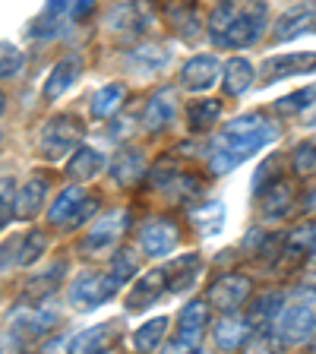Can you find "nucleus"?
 <instances>
[{
  "label": "nucleus",
  "mask_w": 316,
  "mask_h": 354,
  "mask_svg": "<svg viewBox=\"0 0 316 354\" xmlns=\"http://www.w3.org/2000/svg\"><path fill=\"white\" fill-rule=\"evenodd\" d=\"M44 247H48V237H44V231H29V234L22 237L19 263H22V266H32V263H35V259L44 253Z\"/></svg>",
  "instance_id": "nucleus-38"
},
{
  "label": "nucleus",
  "mask_w": 316,
  "mask_h": 354,
  "mask_svg": "<svg viewBox=\"0 0 316 354\" xmlns=\"http://www.w3.org/2000/svg\"><path fill=\"white\" fill-rule=\"evenodd\" d=\"M165 288H168L165 269H152V272H146L136 285L130 288V295H127V310H130V313H142V310H149L158 297H162Z\"/></svg>",
  "instance_id": "nucleus-16"
},
{
  "label": "nucleus",
  "mask_w": 316,
  "mask_h": 354,
  "mask_svg": "<svg viewBox=\"0 0 316 354\" xmlns=\"http://www.w3.org/2000/svg\"><path fill=\"white\" fill-rule=\"evenodd\" d=\"M118 342V323H98L92 329H82L70 342V354H104Z\"/></svg>",
  "instance_id": "nucleus-17"
},
{
  "label": "nucleus",
  "mask_w": 316,
  "mask_h": 354,
  "mask_svg": "<svg viewBox=\"0 0 316 354\" xmlns=\"http://www.w3.org/2000/svg\"><path fill=\"white\" fill-rule=\"evenodd\" d=\"M313 332H316V313L310 304H291V307H285L272 326V335L281 342V348L301 345V342L313 339Z\"/></svg>",
  "instance_id": "nucleus-8"
},
{
  "label": "nucleus",
  "mask_w": 316,
  "mask_h": 354,
  "mask_svg": "<svg viewBox=\"0 0 316 354\" xmlns=\"http://www.w3.org/2000/svg\"><path fill=\"white\" fill-rule=\"evenodd\" d=\"M313 348H316V332H313Z\"/></svg>",
  "instance_id": "nucleus-44"
},
{
  "label": "nucleus",
  "mask_w": 316,
  "mask_h": 354,
  "mask_svg": "<svg viewBox=\"0 0 316 354\" xmlns=\"http://www.w3.org/2000/svg\"><path fill=\"white\" fill-rule=\"evenodd\" d=\"M275 136H279V124H275L269 114H263V111L241 114V118L228 120L225 130L215 136L209 168H212L215 174H228L231 168L247 162V158L257 155L263 146H269Z\"/></svg>",
  "instance_id": "nucleus-1"
},
{
  "label": "nucleus",
  "mask_w": 316,
  "mask_h": 354,
  "mask_svg": "<svg viewBox=\"0 0 316 354\" xmlns=\"http://www.w3.org/2000/svg\"><path fill=\"white\" fill-rule=\"evenodd\" d=\"M291 206H295V190H291V180H288V177L259 193V212H263L266 218H285V215L291 212Z\"/></svg>",
  "instance_id": "nucleus-18"
},
{
  "label": "nucleus",
  "mask_w": 316,
  "mask_h": 354,
  "mask_svg": "<svg viewBox=\"0 0 316 354\" xmlns=\"http://www.w3.org/2000/svg\"><path fill=\"white\" fill-rule=\"evenodd\" d=\"M316 19V10L313 7H291L285 16H281L279 22H275V41H288V38L301 35V32H307L310 26H313Z\"/></svg>",
  "instance_id": "nucleus-28"
},
{
  "label": "nucleus",
  "mask_w": 316,
  "mask_h": 354,
  "mask_svg": "<svg viewBox=\"0 0 316 354\" xmlns=\"http://www.w3.org/2000/svg\"><path fill=\"white\" fill-rule=\"evenodd\" d=\"M19 70H22V51L13 48L10 41H3V66H0V76H3V80H13Z\"/></svg>",
  "instance_id": "nucleus-40"
},
{
  "label": "nucleus",
  "mask_w": 316,
  "mask_h": 354,
  "mask_svg": "<svg viewBox=\"0 0 316 354\" xmlns=\"http://www.w3.org/2000/svg\"><path fill=\"white\" fill-rule=\"evenodd\" d=\"M266 3H219L209 16V35L219 48H250L266 29Z\"/></svg>",
  "instance_id": "nucleus-2"
},
{
  "label": "nucleus",
  "mask_w": 316,
  "mask_h": 354,
  "mask_svg": "<svg viewBox=\"0 0 316 354\" xmlns=\"http://www.w3.org/2000/svg\"><path fill=\"white\" fill-rule=\"evenodd\" d=\"M44 196H48V177L35 174L22 184L19 196H16V218H35L38 209L44 206Z\"/></svg>",
  "instance_id": "nucleus-22"
},
{
  "label": "nucleus",
  "mask_w": 316,
  "mask_h": 354,
  "mask_svg": "<svg viewBox=\"0 0 316 354\" xmlns=\"http://www.w3.org/2000/svg\"><path fill=\"white\" fill-rule=\"evenodd\" d=\"M127 225H130V212L127 209H114V212H104L102 218L89 228V234L82 237L80 250L89 257H104V253L114 250V243L124 237Z\"/></svg>",
  "instance_id": "nucleus-6"
},
{
  "label": "nucleus",
  "mask_w": 316,
  "mask_h": 354,
  "mask_svg": "<svg viewBox=\"0 0 316 354\" xmlns=\"http://www.w3.org/2000/svg\"><path fill=\"white\" fill-rule=\"evenodd\" d=\"M253 291V281L247 275H237V272H228V275H219V279L209 285V295L206 301L219 310L221 317H231L234 310H241L247 304Z\"/></svg>",
  "instance_id": "nucleus-9"
},
{
  "label": "nucleus",
  "mask_w": 316,
  "mask_h": 354,
  "mask_svg": "<svg viewBox=\"0 0 316 354\" xmlns=\"http://www.w3.org/2000/svg\"><path fill=\"white\" fill-rule=\"evenodd\" d=\"M212 339H215V345H219L221 351H241V348L250 345L253 326H250V319L247 317H234V313H231V317L215 319Z\"/></svg>",
  "instance_id": "nucleus-14"
},
{
  "label": "nucleus",
  "mask_w": 316,
  "mask_h": 354,
  "mask_svg": "<svg viewBox=\"0 0 316 354\" xmlns=\"http://www.w3.org/2000/svg\"><path fill=\"white\" fill-rule=\"evenodd\" d=\"M124 98H127L124 82H108V86H102L95 95H92V118L95 120L118 118L120 108H124Z\"/></svg>",
  "instance_id": "nucleus-24"
},
{
  "label": "nucleus",
  "mask_w": 316,
  "mask_h": 354,
  "mask_svg": "<svg viewBox=\"0 0 316 354\" xmlns=\"http://www.w3.org/2000/svg\"><path fill=\"white\" fill-rule=\"evenodd\" d=\"M291 168L297 177H307L316 171V142H297L295 155H291Z\"/></svg>",
  "instance_id": "nucleus-37"
},
{
  "label": "nucleus",
  "mask_w": 316,
  "mask_h": 354,
  "mask_svg": "<svg viewBox=\"0 0 316 354\" xmlns=\"http://www.w3.org/2000/svg\"><path fill=\"white\" fill-rule=\"evenodd\" d=\"M136 269H140V253L130 250V247H120V250L111 257V275H114L120 285H127V281L136 275Z\"/></svg>",
  "instance_id": "nucleus-34"
},
{
  "label": "nucleus",
  "mask_w": 316,
  "mask_h": 354,
  "mask_svg": "<svg viewBox=\"0 0 316 354\" xmlns=\"http://www.w3.org/2000/svg\"><path fill=\"white\" fill-rule=\"evenodd\" d=\"M225 92L228 95H243L253 86V64L247 57H231L225 64Z\"/></svg>",
  "instance_id": "nucleus-29"
},
{
  "label": "nucleus",
  "mask_w": 316,
  "mask_h": 354,
  "mask_svg": "<svg viewBox=\"0 0 316 354\" xmlns=\"http://www.w3.org/2000/svg\"><path fill=\"white\" fill-rule=\"evenodd\" d=\"M98 209V199L95 196H86L82 187H66L60 190V196L54 199V206L48 209V221L54 228H76L89 215Z\"/></svg>",
  "instance_id": "nucleus-5"
},
{
  "label": "nucleus",
  "mask_w": 316,
  "mask_h": 354,
  "mask_svg": "<svg viewBox=\"0 0 316 354\" xmlns=\"http://www.w3.org/2000/svg\"><path fill=\"white\" fill-rule=\"evenodd\" d=\"M118 291H120V281L111 272H82L70 285V307L86 313V310H95L102 304H108Z\"/></svg>",
  "instance_id": "nucleus-4"
},
{
  "label": "nucleus",
  "mask_w": 316,
  "mask_h": 354,
  "mask_svg": "<svg viewBox=\"0 0 316 354\" xmlns=\"http://www.w3.org/2000/svg\"><path fill=\"white\" fill-rule=\"evenodd\" d=\"M142 171H146V155L133 146L120 149V152L114 155V162H111V177H114L120 187H133L142 177Z\"/></svg>",
  "instance_id": "nucleus-19"
},
{
  "label": "nucleus",
  "mask_w": 316,
  "mask_h": 354,
  "mask_svg": "<svg viewBox=\"0 0 316 354\" xmlns=\"http://www.w3.org/2000/svg\"><path fill=\"white\" fill-rule=\"evenodd\" d=\"M310 259H313V263H316V253H313V257H310Z\"/></svg>",
  "instance_id": "nucleus-45"
},
{
  "label": "nucleus",
  "mask_w": 316,
  "mask_h": 354,
  "mask_svg": "<svg viewBox=\"0 0 316 354\" xmlns=\"http://www.w3.org/2000/svg\"><path fill=\"white\" fill-rule=\"evenodd\" d=\"M165 332H168V317H155L149 319V323H142L140 329H136V335H133V348L140 354H152L158 351V345H162Z\"/></svg>",
  "instance_id": "nucleus-30"
},
{
  "label": "nucleus",
  "mask_w": 316,
  "mask_h": 354,
  "mask_svg": "<svg viewBox=\"0 0 316 354\" xmlns=\"http://www.w3.org/2000/svg\"><path fill=\"white\" fill-rule=\"evenodd\" d=\"M187 215H190V225L203 237L219 234L221 225H225V203H221V199H212V203H203V206H190Z\"/></svg>",
  "instance_id": "nucleus-26"
},
{
  "label": "nucleus",
  "mask_w": 316,
  "mask_h": 354,
  "mask_svg": "<svg viewBox=\"0 0 316 354\" xmlns=\"http://www.w3.org/2000/svg\"><path fill=\"white\" fill-rule=\"evenodd\" d=\"M221 73V60L215 57V54H196V57H190L184 64V70H180V82H184L190 92H206V88H212L215 82H219Z\"/></svg>",
  "instance_id": "nucleus-12"
},
{
  "label": "nucleus",
  "mask_w": 316,
  "mask_h": 354,
  "mask_svg": "<svg viewBox=\"0 0 316 354\" xmlns=\"http://www.w3.org/2000/svg\"><path fill=\"white\" fill-rule=\"evenodd\" d=\"M247 354H279L281 351V342L275 339L272 332H257L250 339V345L243 348Z\"/></svg>",
  "instance_id": "nucleus-39"
},
{
  "label": "nucleus",
  "mask_w": 316,
  "mask_h": 354,
  "mask_svg": "<svg viewBox=\"0 0 316 354\" xmlns=\"http://www.w3.org/2000/svg\"><path fill=\"white\" fill-rule=\"evenodd\" d=\"M57 323H60V317H57V313H51V310L19 307L13 317H10L7 339H16L19 345H35V342H41Z\"/></svg>",
  "instance_id": "nucleus-7"
},
{
  "label": "nucleus",
  "mask_w": 316,
  "mask_h": 354,
  "mask_svg": "<svg viewBox=\"0 0 316 354\" xmlns=\"http://www.w3.org/2000/svg\"><path fill=\"white\" fill-rule=\"evenodd\" d=\"M82 70H86L82 54H64V57L54 64L48 82H44V98H48V102H57L64 92H70V88L76 86V80L82 76Z\"/></svg>",
  "instance_id": "nucleus-13"
},
{
  "label": "nucleus",
  "mask_w": 316,
  "mask_h": 354,
  "mask_svg": "<svg viewBox=\"0 0 316 354\" xmlns=\"http://www.w3.org/2000/svg\"><path fill=\"white\" fill-rule=\"evenodd\" d=\"M130 127H133V118H118L111 124V140H124L127 133H133Z\"/></svg>",
  "instance_id": "nucleus-42"
},
{
  "label": "nucleus",
  "mask_w": 316,
  "mask_h": 354,
  "mask_svg": "<svg viewBox=\"0 0 316 354\" xmlns=\"http://www.w3.org/2000/svg\"><path fill=\"white\" fill-rule=\"evenodd\" d=\"M219 118H221V102H196L187 108V127H190V133L212 130Z\"/></svg>",
  "instance_id": "nucleus-31"
},
{
  "label": "nucleus",
  "mask_w": 316,
  "mask_h": 354,
  "mask_svg": "<svg viewBox=\"0 0 316 354\" xmlns=\"http://www.w3.org/2000/svg\"><path fill=\"white\" fill-rule=\"evenodd\" d=\"M64 275H66V263H54L51 269H44L41 275H32V279L26 281V288H22L19 304L22 307H38V304L48 301V297L57 291Z\"/></svg>",
  "instance_id": "nucleus-15"
},
{
  "label": "nucleus",
  "mask_w": 316,
  "mask_h": 354,
  "mask_svg": "<svg viewBox=\"0 0 316 354\" xmlns=\"http://www.w3.org/2000/svg\"><path fill=\"white\" fill-rule=\"evenodd\" d=\"M310 104H316V86H307V88H301V92H295V95L279 98L275 111H279V114H301Z\"/></svg>",
  "instance_id": "nucleus-35"
},
{
  "label": "nucleus",
  "mask_w": 316,
  "mask_h": 354,
  "mask_svg": "<svg viewBox=\"0 0 316 354\" xmlns=\"http://www.w3.org/2000/svg\"><path fill=\"white\" fill-rule=\"evenodd\" d=\"M102 168H104V155L92 146H82L80 152L66 162V177L76 180V184H86V180H92Z\"/></svg>",
  "instance_id": "nucleus-27"
},
{
  "label": "nucleus",
  "mask_w": 316,
  "mask_h": 354,
  "mask_svg": "<svg viewBox=\"0 0 316 354\" xmlns=\"http://www.w3.org/2000/svg\"><path fill=\"white\" fill-rule=\"evenodd\" d=\"M316 70V54L313 51H295V54H272L263 60V82H281L288 76H301Z\"/></svg>",
  "instance_id": "nucleus-11"
},
{
  "label": "nucleus",
  "mask_w": 316,
  "mask_h": 354,
  "mask_svg": "<svg viewBox=\"0 0 316 354\" xmlns=\"http://www.w3.org/2000/svg\"><path fill=\"white\" fill-rule=\"evenodd\" d=\"M203 269V257L199 253H187V257H177L171 263H165V279H168V291H184L193 285V279Z\"/></svg>",
  "instance_id": "nucleus-20"
},
{
  "label": "nucleus",
  "mask_w": 316,
  "mask_h": 354,
  "mask_svg": "<svg viewBox=\"0 0 316 354\" xmlns=\"http://www.w3.org/2000/svg\"><path fill=\"white\" fill-rule=\"evenodd\" d=\"M279 180H285V155H269L263 165L257 168V174H253V193H263L266 187H272V184H279Z\"/></svg>",
  "instance_id": "nucleus-32"
},
{
  "label": "nucleus",
  "mask_w": 316,
  "mask_h": 354,
  "mask_svg": "<svg viewBox=\"0 0 316 354\" xmlns=\"http://www.w3.org/2000/svg\"><path fill=\"white\" fill-rule=\"evenodd\" d=\"M70 10H73V3H48V7L38 13V19L32 22V29H29V35L32 38H54V35H60L64 32V19L70 16Z\"/></svg>",
  "instance_id": "nucleus-25"
},
{
  "label": "nucleus",
  "mask_w": 316,
  "mask_h": 354,
  "mask_svg": "<svg viewBox=\"0 0 316 354\" xmlns=\"http://www.w3.org/2000/svg\"><path fill=\"white\" fill-rule=\"evenodd\" d=\"M206 326H209V301H190L177 317V329L203 332Z\"/></svg>",
  "instance_id": "nucleus-33"
},
{
  "label": "nucleus",
  "mask_w": 316,
  "mask_h": 354,
  "mask_svg": "<svg viewBox=\"0 0 316 354\" xmlns=\"http://www.w3.org/2000/svg\"><path fill=\"white\" fill-rule=\"evenodd\" d=\"M180 243V225L168 215H155L140 225V247L146 257H168Z\"/></svg>",
  "instance_id": "nucleus-10"
},
{
  "label": "nucleus",
  "mask_w": 316,
  "mask_h": 354,
  "mask_svg": "<svg viewBox=\"0 0 316 354\" xmlns=\"http://www.w3.org/2000/svg\"><path fill=\"white\" fill-rule=\"evenodd\" d=\"M174 92L171 88H162V92H155L152 98H149L146 111H142V127H146L149 133H158L165 124H171V118H174Z\"/></svg>",
  "instance_id": "nucleus-23"
},
{
  "label": "nucleus",
  "mask_w": 316,
  "mask_h": 354,
  "mask_svg": "<svg viewBox=\"0 0 316 354\" xmlns=\"http://www.w3.org/2000/svg\"><path fill=\"white\" fill-rule=\"evenodd\" d=\"M80 140H82V120L76 114H54L48 124H44L41 136H38V149H41V158L48 162H60L64 155L73 158L80 152Z\"/></svg>",
  "instance_id": "nucleus-3"
},
{
  "label": "nucleus",
  "mask_w": 316,
  "mask_h": 354,
  "mask_svg": "<svg viewBox=\"0 0 316 354\" xmlns=\"http://www.w3.org/2000/svg\"><path fill=\"white\" fill-rule=\"evenodd\" d=\"M0 212H3V225H10V209H13V177H3V193H0Z\"/></svg>",
  "instance_id": "nucleus-41"
},
{
  "label": "nucleus",
  "mask_w": 316,
  "mask_h": 354,
  "mask_svg": "<svg viewBox=\"0 0 316 354\" xmlns=\"http://www.w3.org/2000/svg\"><path fill=\"white\" fill-rule=\"evenodd\" d=\"M92 3L89 0H80V3H73V10H70V19H82V16H92Z\"/></svg>",
  "instance_id": "nucleus-43"
},
{
  "label": "nucleus",
  "mask_w": 316,
  "mask_h": 354,
  "mask_svg": "<svg viewBox=\"0 0 316 354\" xmlns=\"http://www.w3.org/2000/svg\"><path fill=\"white\" fill-rule=\"evenodd\" d=\"M281 310H285V291L272 288V291H266V295H259L257 301H253L247 319H250L253 329H263L266 332V326H275V319H279Z\"/></svg>",
  "instance_id": "nucleus-21"
},
{
  "label": "nucleus",
  "mask_w": 316,
  "mask_h": 354,
  "mask_svg": "<svg viewBox=\"0 0 316 354\" xmlns=\"http://www.w3.org/2000/svg\"><path fill=\"white\" fill-rule=\"evenodd\" d=\"M199 339L203 332H187V329H177L168 342H165V351L162 354H196Z\"/></svg>",
  "instance_id": "nucleus-36"
}]
</instances>
